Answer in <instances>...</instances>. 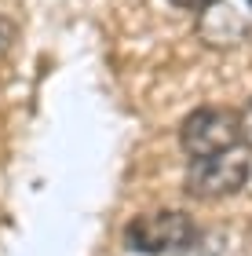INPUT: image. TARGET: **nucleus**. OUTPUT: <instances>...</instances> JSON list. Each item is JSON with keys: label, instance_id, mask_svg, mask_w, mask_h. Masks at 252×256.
<instances>
[{"label": "nucleus", "instance_id": "f257e3e1", "mask_svg": "<svg viewBox=\"0 0 252 256\" xmlns=\"http://www.w3.org/2000/svg\"><path fill=\"white\" fill-rule=\"evenodd\" d=\"M198 242V224L187 212L176 208H157V212H139L124 227V246L143 256H168L183 252Z\"/></svg>", "mask_w": 252, "mask_h": 256}, {"label": "nucleus", "instance_id": "f03ea898", "mask_svg": "<svg viewBox=\"0 0 252 256\" xmlns=\"http://www.w3.org/2000/svg\"><path fill=\"white\" fill-rule=\"evenodd\" d=\"M252 176V161H249V146H231L223 154L212 158H190L187 168V194L201 198V202H216V198H231L249 183Z\"/></svg>", "mask_w": 252, "mask_h": 256}, {"label": "nucleus", "instance_id": "7ed1b4c3", "mask_svg": "<svg viewBox=\"0 0 252 256\" xmlns=\"http://www.w3.org/2000/svg\"><path fill=\"white\" fill-rule=\"evenodd\" d=\"M179 143L190 158H212L242 143V121L227 106H198L179 124Z\"/></svg>", "mask_w": 252, "mask_h": 256}, {"label": "nucleus", "instance_id": "20e7f679", "mask_svg": "<svg viewBox=\"0 0 252 256\" xmlns=\"http://www.w3.org/2000/svg\"><path fill=\"white\" fill-rule=\"evenodd\" d=\"M198 40L205 48L231 52L252 40V0H209L198 18Z\"/></svg>", "mask_w": 252, "mask_h": 256}, {"label": "nucleus", "instance_id": "39448f33", "mask_svg": "<svg viewBox=\"0 0 252 256\" xmlns=\"http://www.w3.org/2000/svg\"><path fill=\"white\" fill-rule=\"evenodd\" d=\"M15 40H18V26H15L7 15H0V59L15 48Z\"/></svg>", "mask_w": 252, "mask_h": 256}, {"label": "nucleus", "instance_id": "423d86ee", "mask_svg": "<svg viewBox=\"0 0 252 256\" xmlns=\"http://www.w3.org/2000/svg\"><path fill=\"white\" fill-rule=\"evenodd\" d=\"M238 121H242V143L252 150V99H249V106L238 114Z\"/></svg>", "mask_w": 252, "mask_h": 256}, {"label": "nucleus", "instance_id": "0eeeda50", "mask_svg": "<svg viewBox=\"0 0 252 256\" xmlns=\"http://www.w3.org/2000/svg\"><path fill=\"white\" fill-rule=\"evenodd\" d=\"M209 0H172V8H179V11H201Z\"/></svg>", "mask_w": 252, "mask_h": 256}]
</instances>
